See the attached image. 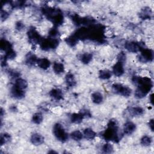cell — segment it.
<instances>
[{
	"mask_svg": "<svg viewBox=\"0 0 154 154\" xmlns=\"http://www.w3.org/2000/svg\"><path fill=\"white\" fill-rule=\"evenodd\" d=\"M92 57H93V55H92V54L86 52V53H84V54H83L81 55L80 60L83 63L88 64L92 60Z\"/></svg>",
	"mask_w": 154,
	"mask_h": 154,
	"instance_id": "cb8c5ba5",
	"label": "cell"
},
{
	"mask_svg": "<svg viewBox=\"0 0 154 154\" xmlns=\"http://www.w3.org/2000/svg\"><path fill=\"white\" fill-rule=\"evenodd\" d=\"M126 54L123 52H121L119 53V54L117 56L118 61H120L122 63H124V62L126 61Z\"/></svg>",
	"mask_w": 154,
	"mask_h": 154,
	"instance_id": "e575fe53",
	"label": "cell"
},
{
	"mask_svg": "<svg viewBox=\"0 0 154 154\" xmlns=\"http://www.w3.org/2000/svg\"><path fill=\"white\" fill-rule=\"evenodd\" d=\"M53 132L55 137L61 142H65L68 139V134L60 123H56L54 126Z\"/></svg>",
	"mask_w": 154,
	"mask_h": 154,
	"instance_id": "277c9868",
	"label": "cell"
},
{
	"mask_svg": "<svg viewBox=\"0 0 154 154\" xmlns=\"http://www.w3.org/2000/svg\"><path fill=\"white\" fill-rule=\"evenodd\" d=\"M59 41L55 38H49L43 40L40 43V47L44 51H49L55 49L58 45Z\"/></svg>",
	"mask_w": 154,
	"mask_h": 154,
	"instance_id": "5b68a950",
	"label": "cell"
},
{
	"mask_svg": "<svg viewBox=\"0 0 154 154\" xmlns=\"http://www.w3.org/2000/svg\"><path fill=\"white\" fill-rule=\"evenodd\" d=\"M0 48L2 50L6 52L12 50V46L11 43L8 42L7 40L1 39V42H0Z\"/></svg>",
	"mask_w": 154,
	"mask_h": 154,
	"instance_id": "2e32d148",
	"label": "cell"
},
{
	"mask_svg": "<svg viewBox=\"0 0 154 154\" xmlns=\"http://www.w3.org/2000/svg\"><path fill=\"white\" fill-rule=\"evenodd\" d=\"M132 81L138 85V88L135 92V96L138 99L145 97L153 86L152 80L147 77L141 78L140 76H135L132 78Z\"/></svg>",
	"mask_w": 154,
	"mask_h": 154,
	"instance_id": "6da1fadb",
	"label": "cell"
},
{
	"mask_svg": "<svg viewBox=\"0 0 154 154\" xmlns=\"http://www.w3.org/2000/svg\"><path fill=\"white\" fill-rule=\"evenodd\" d=\"M99 76L102 80H108L111 78V72L108 70H102L99 72Z\"/></svg>",
	"mask_w": 154,
	"mask_h": 154,
	"instance_id": "d4e9b609",
	"label": "cell"
},
{
	"mask_svg": "<svg viewBox=\"0 0 154 154\" xmlns=\"http://www.w3.org/2000/svg\"><path fill=\"white\" fill-rule=\"evenodd\" d=\"M92 100L95 104H99L103 101V96L99 92H95L92 95Z\"/></svg>",
	"mask_w": 154,
	"mask_h": 154,
	"instance_id": "ffe728a7",
	"label": "cell"
},
{
	"mask_svg": "<svg viewBox=\"0 0 154 154\" xmlns=\"http://www.w3.org/2000/svg\"><path fill=\"white\" fill-rule=\"evenodd\" d=\"M150 102L153 104V94H152L150 96Z\"/></svg>",
	"mask_w": 154,
	"mask_h": 154,
	"instance_id": "ab89813d",
	"label": "cell"
},
{
	"mask_svg": "<svg viewBox=\"0 0 154 154\" xmlns=\"http://www.w3.org/2000/svg\"><path fill=\"white\" fill-rule=\"evenodd\" d=\"M15 86L19 88V89L21 90H24L25 89L27 86H28V83L27 82L22 78H18L15 81Z\"/></svg>",
	"mask_w": 154,
	"mask_h": 154,
	"instance_id": "d6986e66",
	"label": "cell"
},
{
	"mask_svg": "<svg viewBox=\"0 0 154 154\" xmlns=\"http://www.w3.org/2000/svg\"><path fill=\"white\" fill-rule=\"evenodd\" d=\"M24 28V25L22 23H21V22H18L16 23V28L18 30H22L23 28Z\"/></svg>",
	"mask_w": 154,
	"mask_h": 154,
	"instance_id": "74e56055",
	"label": "cell"
},
{
	"mask_svg": "<svg viewBox=\"0 0 154 154\" xmlns=\"http://www.w3.org/2000/svg\"><path fill=\"white\" fill-rule=\"evenodd\" d=\"M113 72L116 76H120L124 73L123 63L117 61L113 67Z\"/></svg>",
	"mask_w": 154,
	"mask_h": 154,
	"instance_id": "9c48e42d",
	"label": "cell"
},
{
	"mask_svg": "<svg viewBox=\"0 0 154 154\" xmlns=\"http://www.w3.org/2000/svg\"><path fill=\"white\" fill-rule=\"evenodd\" d=\"M50 96L57 101H60L63 99V93L62 91L59 89H52L50 93Z\"/></svg>",
	"mask_w": 154,
	"mask_h": 154,
	"instance_id": "9a60e30c",
	"label": "cell"
},
{
	"mask_svg": "<svg viewBox=\"0 0 154 154\" xmlns=\"http://www.w3.org/2000/svg\"><path fill=\"white\" fill-rule=\"evenodd\" d=\"M11 139V137L9 134L4 133L1 136V144L3 145L5 143L9 142Z\"/></svg>",
	"mask_w": 154,
	"mask_h": 154,
	"instance_id": "1f68e13d",
	"label": "cell"
},
{
	"mask_svg": "<svg viewBox=\"0 0 154 154\" xmlns=\"http://www.w3.org/2000/svg\"><path fill=\"white\" fill-rule=\"evenodd\" d=\"M122 87H123V85L121 84H114L112 86V90L115 93L120 94V92Z\"/></svg>",
	"mask_w": 154,
	"mask_h": 154,
	"instance_id": "836d02e7",
	"label": "cell"
},
{
	"mask_svg": "<svg viewBox=\"0 0 154 154\" xmlns=\"http://www.w3.org/2000/svg\"><path fill=\"white\" fill-rule=\"evenodd\" d=\"M71 138L75 141H80L83 137V134L80 131H75L70 134Z\"/></svg>",
	"mask_w": 154,
	"mask_h": 154,
	"instance_id": "4316f807",
	"label": "cell"
},
{
	"mask_svg": "<svg viewBox=\"0 0 154 154\" xmlns=\"http://www.w3.org/2000/svg\"><path fill=\"white\" fill-rule=\"evenodd\" d=\"M140 143L143 146H148L152 143V138L147 135H144L141 138Z\"/></svg>",
	"mask_w": 154,
	"mask_h": 154,
	"instance_id": "4dcf8cb0",
	"label": "cell"
},
{
	"mask_svg": "<svg viewBox=\"0 0 154 154\" xmlns=\"http://www.w3.org/2000/svg\"><path fill=\"white\" fill-rule=\"evenodd\" d=\"M53 70L57 74H60L64 72V67L63 64L58 62H55L53 65Z\"/></svg>",
	"mask_w": 154,
	"mask_h": 154,
	"instance_id": "44dd1931",
	"label": "cell"
},
{
	"mask_svg": "<svg viewBox=\"0 0 154 154\" xmlns=\"http://www.w3.org/2000/svg\"><path fill=\"white\" fill-rule=\"evenodd\" d=\"M78 40V39H77V37L74 34L69 36L66 39V43L70 46H74L76 44Z\"/></svg>",
	"mask_w": 154,
	"mask_h": 154,
	"instance_id": "83f0119b",
	"label": "cell"
},
{
	"mask_svg": "<svg viewBox=\"0 0 154 154\" xmlns=\"http://www.w3.org/2000/svg\"><path fill=\"white\" fill-rule=\"evenodd\" d=\"M102 150L104 153H112L113 152V147L111 144L107 143L103 146Z\"/></svg>",
	"mask_w": 154,
	"mask_h": 154,
	"instance_id": "d6a6232c",
	"label": "cell"
},
{
	"mask_svg": "<svg viewBox=\"0 0 154 154\" xmlns=\"http://www.w3.org/2000/svg\"><path fill=\"white\" fill-rule=\"evenodd\" d=\"M38 58H37V57L31 53H29L27 57H26V63L28 64V65H33L34 64L36 63H37Z\"/></svg>",
	"mask_w": 154,
	"mask_h": 154,
	"instance_id": "603a6c76",
	"label": "cell"
},
{
	"mask_svg": "<svg viewBox=\"0 0 154 154\" xmlns=\"http://www.w3.org/2000/svg\"><path fill=\"white\" fill-rule=\"evenodd\" d=\"M136 129V125L131 122H127L125 123L123 126L124 133L127 135L132 134Z\"/></svg>",
	"mask_w": 154,
	"mask_h": 154,
	"instance_id": "30bf717a",
	"label": "cell"
},
{
	"mask_svg": "<svg viewBox=\"0 0 154 154\" xmlns=\"http://www.w3.org/2000/svg\"><path fill=\"white\" fill-rule=\"evenodd\" d=\"M37 64L39 66V67H40L41 69L46 70L51 65V62L48 59L46 58H39L37 60Z\"/></svg>",
	"mask_w": 154,
	"mask_h": 154,
	"instance_id": "4fadbf2b",
	"label": "cell"
},
{
	"mask_svg": "<svg viewBox=\"0 0 154 154\" xmlns=\"http://www.w3.org/2000/svg\"><path fill=\"white\" fill-rule=\"evenodd\" d=\"M83 135L86 139L92 140L95 138L96 134V132L91 128H86L84 130Z\"/></svg>",
	"mask_w": 154,
	"mask_h": 154,
	"instance_id": "ac0fdd59",
	"label": "cell"
},
{
	"mask_svg": "<svg viewBox=\"0 0 154 154\" xmlns=\"http://www.w3.org/2000/svg\"><path fill=\"white\" fill-rule=\"evenodd\" d=\"M30 140L32 144L36 146H38L42 144L44 142V137L42 135L38 133H36L32 135Z\"/></svg>",
	"mask_w": 154,
	"mask_h": 154,
	"instance_id": "8fae6325",
	"label": "cell"
},
{
	"mask_svg": "<svg viewBox=\"0 0 154 154\" xmlns=\"http://www.w3.org/2000/svg\"><path fill=\"white\" fill-rule=\"evenodd\" d=\"M28 37L30 42L33 44H40L43 40L40 35L34 28L29 30L28 32Z\"/></svg>",
	"mask_w": 154,
	"mask_h": 154,
	"instance_id": "8992f818",
	"label": "cell"
},
{
	"mask_svg": "<svg viewBox=\"0 0 154 154\" xmlns=\"http://www.w3.org/2000/svg\"><path fill=\"white\" fill-rule=\"evenodd\" d=\"M129 113L132 116H140L143 114L144 110L141 107H135L131 108L129 110Z\"/></svg>",
	"mask_w": 154,
	"mask_h": 154,
	"instance_id": "7402d4cb",
	"label": "cell"
},
{
	"mask_svg": "<svg viewBox=\"0 0 154 154\" xmlns=\"http://www.w3.org/2000/svg\"><path fill=\"white\" fill-rule=\"evenodd\" d=\"M131 92H132V90L129 87L123 86V87L120 90V95H121L125 97H128L131 95Z\"/></svg>",
	"mask_w": 154,
	"mask_h": 154,
	"instance_id": "f546056e",
	"label": "cell"
},
{
	"mask_svg": "<svg viewBox=\"0 0 154 154\" xmlns=\"http://www.w3.org/2000/svg\"><path fill=\"white\" fill-rule=\"evenodd\" d=\"M58 33V31L57 29L56 28H52V29L50 30V31H49V36H50L52 38H54V37H55L56 36H57Z\"/></svg>",
	"mask_w": 154,
	"mask_h": 154,
	"instance_id": "d590c367",
	"label": "cell"
},
{
	"mask_svg": "<svg viewBox=\"0 0 154 154\" xmlns=\"http://www.w3.org/2000/svg\"><path fill=\"white\" fill-rule=\"evenodd\" d=\"M11 93L13 97H14L16 99H21L22 98H23L24 97L25 93L23 90L19 89V88L15 87V86H13V87L11 91Z\"/></svg>",
	"mask_w": 154,
	"mask_h": 154,
	"instance_id": "7c38bea8",
	"label": "cell"
},
{
	"mask_svg": "<svg viewBox=\"0 0 154 154\" xmlns=\"http://www.w3.org/2000/svg\"><path fill=\"white\" fill-rule=\"evenodd\" d=\"M149 126L150 127V128L151 129V130L152 131H153V120L151 119L149 122Z\"/></svg>",
	"mask_w": 154,
	"mask_h": 154,
	"instance_id": "f35d334b",
	"label": "cell"
},
{
	"mask_svg": "<svg viewBox=\"0 0 154 154\" xmlns=\"http://www.w3.org/2000/svg\"><path fill=\"white\" fill-rule=\"evenodd\" d=\"M66 82L67 85L69 87H70L75 86L76 84L74 75L71 73H69L66 75Z\"/></svg>",
	"mask_w": 154,
	"mask_h": 154,
	"instance_id": "e0dca14e",
	"label": "cell"
},
{
	"mask_svg": "<svg viewBox=\"0 0 154 154\" xmlns=\"http://www.w3.org/2000/svg\"><path fill=\"white\" fill-rule=\"evenodd\" d=\"M9 16V13L6 11H3V10H1V18L2 20H6Z\"/></svg>",
	"mask_w": 154,
	"mask_h": 154,
	"instance_id": "8d00e7d4",
	"label": "cell"
},
{
	"mask_svg": "<svg viewBox=\"0 0 154 154\" xmlns=\"http://www.w3.org/2000/svg\"><path fill=\"white\" fill-rule=\"evenodd\" d=\"M33 122L36 124H40L43 120V116L42 114L40 113H35L32 117Z\"/></svg>",
	"mask_w": 154,
	"mask_h": 154,
	"instance_id": "f1b7e54d",
	"label": "cell"
},
{
	"mask_svg": "<svg viewBox=\"0 0 154 154\" xmlns=\"http://www.w3.org/2000/svg\"><path fill=\"white\" fill-rule=\"evenodd\" d=\"M151 14H152V12L150 9L148 7H145L144 10H142L141 13H140V17L143 19H150Z\"/></svg>",
	"mask_w": 154,
	"mask_h": 154,
	"instance_id": "484cf974",
	"label": "cell"
},
{
	"mask_svg": "<svg viewBox=\"0 0 154 154\" xmlns=\"http://www.w3.org/2000/svg\"><path fill=\"white\" fill-rule=\"evenodd\" d=\"M125 47L128 51L131 52H137L144 49L142 48V46L139 43L135 42H127L125 44Z\"/></svg>",
	"mask_w": 154,
	"mask_h": 154,
	"instance_id": "ba28073f",
	"label": "cell"
},
{
	"mask_svg": "<svg viewBox=\"0 0 154 154\" xmlns=\"http://www.w3.org/2000/svg\"><path fill=\"white\" fill-rule=\"evenodd\" d=\"M104 138L107 141H113L117 142L119 141L118 134V123L116 120H110L108 123V128L103 134Z\"/></svg>",
	"mask_w": 154,
	"mask_h": 154,
	"instance_id": "7a4b0ae2",
	"label": "cell"
},
{
	"mask_svg": "<svg viewBox=\"0 0 154 154\" xmlns=\"http://www.w3.org/2000/svg\"><path fill=\"white\" fill-rule=\"evenodd\" d=\"M84 116L81 113H73L70 116V120L72 123L78 124L82 122Z\"/></svg>",
	"mask_w": 154,
	"mask_h": 154,
	"instance_id": "5bb4252c",
	"label": "cell"
},
{
	"mask_svg": "<svg viewBox=\"0 0 154 154\" xmlns=\"http://www.w3.org/2000/svg\"><path fill=\"white\" fill-rule=\"evenodd\" d=\"M43 13L54 25H60L63 21V14L58 9L47 7L43 9Z\"/></svg>",
	"mask_w": 154,
	"mask_h": 154,
	"instance_id": "3957f363",
	"label": "cell"
},
{
	"mask_svg": "<svg viewBox=\"0 0 154 154\" xmlns=\"http://www.w3.org/2000/svg\"><path fill=\"white\" fill-rule=\"evenodd\" d=\"M153 58V51L150 49L144 48L141 51V54L139 57V60L143 63H146L152 61Z\"/></svg>",
	"mask_w": 154,
	"mask_h": 154,
	"instance_id": "52a82bcc",
	"label": "cell"
}]
</instances>
